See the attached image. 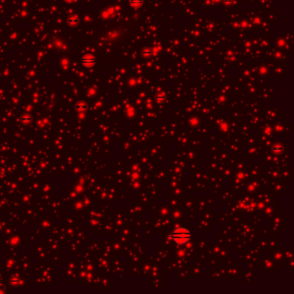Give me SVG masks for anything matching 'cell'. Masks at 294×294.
Masks as SVG:
<instances>
[{"mask_svg": "<svg viewBox=\"0 0 294 294\" xmlns=\"http://www.w3.org/2000/svg\"><path fill=\"white\" fill-rule=\"evenodd\" d=\"M191 232L188 229L184 227L176 228L173 230L171 238L178 245H185L191 239Z\"/></svg>", "mask_w": 294, "mask_h": 294, "instance_id": "6da1fadb", "label": "cell"}, {"mask_svg": "<svg viewBox=\"0 0 294 294\" xmlns=\"http://www.w3.org/2000/svg\"><path fill=\"white\" fill-rule=\"evenodd\" d=\"M66 2H67V3H70V2H72V1H74V0H65Z\"/></svg>", "mask_w": 294, "mask_h": 294, "instance_id": "277c9868", "label": "cell"}, {"mask_svg": "<svg viewBox=\"0 0 294 294\" xmlns=\"http://www.w3.org/2000/svg\"><path fill=\"white\" fill-rule=\"evenodd\" d=\"M79 23V19L76 16H72L67 19V24L70 27H75Z\"/></svg>", "mask_w": 294, "mask_h": 294, "instance_id": "3957f363", "label": "cell"}, {"mask_svg": "<svg viewBox=\"0 0 294 294\" xmlns=\"http://www.w3.org/2000/svg\"><path fill=\"white\" fill-rule=\"evenodd\" d=\"M81 63L85 67H92L96 64V58L92 55H85L82 57Z\"/></svg>", "mask_w": 294, "mask_h": 294, "instance_id": "7a4b0ae2", "label": "cell"}]
</instances>
